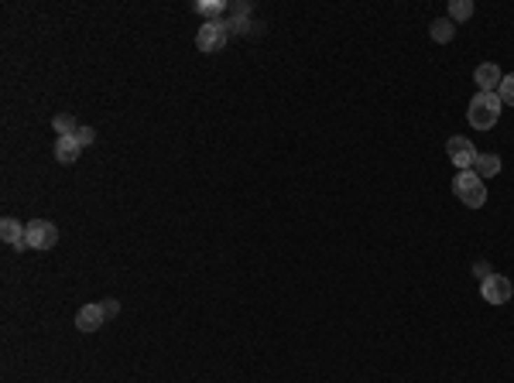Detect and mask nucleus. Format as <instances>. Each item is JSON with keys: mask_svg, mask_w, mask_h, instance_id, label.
Returning <instances> with one entry per match:
<instances>
[{"mask_svg": "<svg viewBox=\"0 0 514 383\" xmlns=\"http://www.w3.org/2000/svg\"><path fill=\"white\" fill-rule=\"evenodd\" d=\"M501 96L497 93H477L470 99V110H466V117H470V127L477 130H490L497 120H501Z\"/></svg>", "mask_w": 514, "mask_h": 383, "instance_id": "1", "label": "nucleus"}, {"mask_svg": "<svg viewBox=\"0 0 514 383\" xmlns=\"http://www.w3.org/2000/svg\"><path fill=\"white\" fill-rule=\"evenodd\" d=\"M452 192H456L459 202L470 205V209H480L483 202H487V189H483V182L473 175V171H456V178H452Z\"/></svg>", "mask_w": 514, "mask_h": 383, "instance_id": "2", "label": "nucleus"}, {"mask_svg": "<svg viewBox=\"0 0 514 383\" xmlns=\"http://www.w3.org/2000/svg\"><path fill=\"white\" fill-rule=\"evenodd\" d=\"M226 41H230V31H226V21H206L199 31H195V48L202 52V55H216V52H223Z\"/></svg>", "mask_w": 514, "mask_h": 383, "instance_id": "3", "label": "nucleus"}, {"mask_svg": "<svg viewBox=\"0 0 514 383\" xmlns=\"http://www.w3.org/2000/svg\"><path fill=\"white\" fill-rule=\"evenodd\" d=\"M480 294L487 305H508L514 298V284L504 274H490L487 281H480Z\"/></svg>", "mask_w": 514, "mask_h": 383, "instance_id": "4", "label": "nucleus"}, {"mask_svg": "<svg viewBox=\"0 0 514 383\" xmlns=\"http://www.w3.org/2000/svg\"><path fill=\"white\" fill-rule=\"evenodd\" d=\"M59 243V229L48 219H32L28 223V250H52Z\"/></svg>", "mask_w": 514, "mask_h": 383, "instance_id": "5", "label": "nucleus"}, {"mask_svg": "<svg viewBox=\"0 0 514 383\" xmlns=\"http://www.w3.org/2000/svg\"><path fill=\"white\" fill-rule=\"evenodd\" d=\"M446 154L456 164V171H470L473 161H477V147L470 144V137H450L446 140Z\"/></svg>", "mask_w": 514, "mask_h": 383, "instance_id": "6", "label": "nucleus"}, {"mask_svg": "<svg viewBox=\"0 0 514 383\" xmlns=\"http://www.w3.org/2000/svg\"><path fill=\"white\" fill-rule=\"evenodd\" d=\"M0 240L14 250H28V226H21V219H14V216H4L0 219Z\"/></svg>", "mask_w": 514, "mask_h": 383, "instance_id": "7", "label": "nucleus"}, {"mask_svg": "<svg viewBox=\"0 0 514 383\" xmlns=\"http://www.w3.org/2000/svg\"><path fill=\"white\" fill-rule=\"evenodd\" d=\"M103 321H106V312H103V305H97V301H90V305H83L79 312H76V328L79 332H99L103 328Z\"/></svg>", "mask_w": 514, "mask_h": 383, "instance_id": "8", "label": "nucleus"}, {"mask_svg": "<svg viewBox=\"0 0 514 383\" xmlns=\"http://www.w3.org/2000/svg\"><path fill=\"white\" fill-rule=\"evenodd\" d=\"M501 68L494 62H480L477 65V72H473V82H477V89L480 93H497V86H501Z\"/></svg>", "mask_w": 514, "mask_h": 383, "instance_id": "9", "label": "nucleus"}, {"mask_svg": "<svg viewBox=\"0 0 514 383\" xmlns=\"http://www.w3.org/2000/svg\"><path fill=\"white\" fill-rule=\"evenodd\" d=\"M83 154V147L76 144V137H55V161L59 164H76Z\"/></svg>", "mask_w": 514, "mask_h": 383, "instance_id": "10", "label": "nucleus"}, {"mask_svg": "<svg viewBox=\"0 0 514 383\" xmlns=\"http://www.w3.org/2000/svg\"><path fill=\"white\" fill-rule=\"evenodd\" d=\"M477 178H494V175H501V154H477L473 161V168H470Z\"/></svg>", "mask_w": 514, "mask_h": 383, "instance_id": "11", "label": "nucleus"}, {"mask_svg": "<svg viewBox=\"0 0 514 383\" xmlns=\"http://www.w3.org/2000/svg\"><path fill=\"white\" fill-rule=\"evenodd\" d=\"M429 34H432V41H436V45H450L452 34H456V24H452L450 17H436V21H432V28H429Z\"/></svg>", "mask_w": 514, "mask_h": 383, "instance_id": "12", "label": "nucleus"}, {"mask_svg": "<svg viewBox=\"0 0 514 383\" xmlns=\"http://www.w3.org/2000/svg\"><path fill=\"white\" fill-rule=\"evenodd\" d=\"M473 17V0H452L450 3V21L452 24H463Z\"/></svg>", "mask_w": 514, "mask_h": 383, "instance_id": "13", "label": "nucleus"}, {"mask_svg": "<svg viewBox=\"0 0 514 383\" xmlns=\"http://www.w3.org/2000/svg\"><path fill=\"white\" fill-rule=\"evenodd\" d=\"M52 127H55V133L59 137H76V130H79V124L69 117V113H59L55 120H52Z\"/></svg>", "mask_w": 514, "mask_h": 383, "instance_id": "14", "label": "nucleus"}, {"mask_svg": "<svg viewBox=\"0 0 514 383\" xmlns=\"http://www.w3.org/2000/svg\"><path fill=\"white\" fill-rule=\"evenodd\" d=\"M195 10H199V14H206L209 21H220V14L226 10V3H223V0H213V3H209V0H199V3H195Z\"/></svg>", "mask_w": 514, "mask_h": 383, "instance_id": "15", "label": "nucleus"}, {"mask_svg": "<svg viewBox=\"0 0 514 383\" xmlns=\"http://www.w3.org/2000/svg\"><path fill=\"white\" fill-rule=\"evenodd\" d=\"M497 96H501V103H508V106H514V72H511V75H504V79H501V86H497Z\"/></svg>", "mask_w": 514, "mask_h": 383, "instance_id": "16", "label": "nucleus"}, {"mask_svg": "<svg viewBox=\"0 0 514 383\" xmlns=\"http://www.w3.org/2000/svg\"><path fill=\"white\" fill-rule=\"evenodd\" d=\"M76 144H79L83 151H86V147H93V144H97V130H93V127H86V124H83V127L76 130Z\"/></svg>", "mask_w": 514, "mask_h": 383, "instance_id": "17", "label": "nucleus"}, {"mask_svg": "<svg viewBox=\"0 0 514 383\" xmlns=\"http://www.w3.org/2000/svg\"><path fill=\"white\" fill-rule=\"evenodd\" d=\"M226 31H230V34H247V31H251V21H247V17H240V14H233V17L226 21Z\"/></svg>", "mask_w": 514, "mask_h": 383, "instance_id": "18", "label": "nucleus"}, {"mask_svg": "<svg viewBox=\"0 0 514 383\" xmlns=\"http://www.w3.org/2000/svg\"><path fill=\"white\" fill-rule=\"evenodd\" d=\"M103 312H106V321L117 319V315H120V301H117V298H103Z\"/></svg>", "mask_w": 514, "mask_h": 383, "instance_id": "19", "label": "nucleus"}, {"mask_svg": "<svg viewBox=\"0 0 514 383\" xmlns=\"http://www.w3.org/2000/svg\"><path fill=\"white\" fill-rule=\"evenodd\" d=\"M473 274H477L480 281H487V277L494 274V267H490V263H483V260H477V263H473Z\"/></svg>", "mask_w": 514, "mask_h": 383, "instance_id": "20", "label": "nucleus"}]
</instances>
